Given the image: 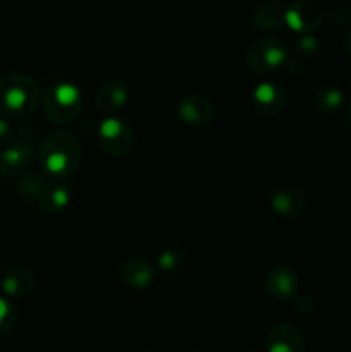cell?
I'll return each instance as SVG.
<instances>
[{
	"instance_id": "cell-11",
	"label": "cell",
	"mask_w": 351,
	"mask_h": 352,
	"mask_svg": "<svg viewBox=\"0 0 351 352\" xmlns=\"http://www.w3.org/2000/svg\"><path fill=\"white\" fill-rule=\"evenodd\" d=\"M305 206V195L295 186H281L270 195V208L282 219H296Z\"/></svg>"
},
{
	"instance_id": "cell-13",
	"label": "cell",
	"mask_w": 351,
	"mask_h": 352,
	"mask_svg": "<svg viewBox=\"0 0 351 352\" xmlns=\"http://www.w3.org/2000/svg\"><path fill=\"white\" fill-rule=\"evenodd\" d=\"M255 109L267 117H275L284 110L286 91L275 82H262L253 91Z\"/></svg>"
},
{
	"instance_id": "cell-29",
	"label": "cell",
	"mask_w": 351,
	"mask_h": 352,
	"mask_svg": "<svg viewBox=\"0 0 351 352\" xmlns=\"http://www.w3.org/2000/svg\"><path fill=\"white\" fill-rule=\"evenodd\" d=\"M248 352H255V351H248Z\"/></svg>"
},
{
	"instance_id": "cell-16",
	"label": "cell",
	"mask_w": 351,
	"mask_h": 352,
	"mask_svg": "<svg viewBox=\"0 0 351 352\" xmlns=\"http://www.w3.org/2000/svg\"><path fill=\"white\" fill-rule=\"evenodd\" d=\"M36 201L41 212L58 213L71 201V189L64 181H50L41 189Z\"/></svg>"
},
{
	"instance_id": "cell-26",
	"label": "cell",
	"mask_w": 351,
	"mask_h": 352,
	"mask_svg": "<svg viewBox=\"0 0 351 352\" xmlns=\"http://www.w3.org/2000/svg\"><path fill=\"white\" fill-rule=\"evenodd\" d=\"M332 21L336 24L339 23V26H346L348 21H350V12L344 7H337L332 10Z\"/></svg>"
},
{
	"instance_id": "cell-21",
	"label": "cell",
	"mask_w": 351,
	"mask_h": 352,
	"mask_svg": "<svg viewBox=\"0 0 351 352\" xmlns=\"http://www.w3.org/2000/svg\"><path fill=\"white\" fill-rule=\"evenodd\" d=\"M157 265L165 275H174L179 274V270L184 267V258H182V254L179 251L167 250L158 254Z\"/></svg>"
},
{
	"instance_id": "cell-9",
	"label": "cell",
	"mask_w": 351,
	"mask_h": 352,
	"mask_svg": "<svg viewBox=\"0 0 351 352\" xmlns=\"http://www.w3.org/2000/svg\"><path fill=\"white\" fill-rule=\"evenodd\" d=\"M213 113H215L213 103L203 95L184 96L178 105L179 119L193 127L206 126L212 120Z\"/></svg>"
},
{
	"instance_id": "cell-23",
	"label": "cell",
	"mask_w": 351,
	"mask_h": 352,
	"mask_svg": "<svg viewBox=\"0 0 351 352\" xmlns=\"http://www.w3.org/2000/svg\"><path fill=\"white\" fill-rule=\"evenodd\" d=\"M14 131L16 129L10 126L9 120L3 119V117H0V150H3V148H6L7 144L12 141Z\"/></svg>"
},
{
	"instance_id": "cell-2",
	"label": "cell",
	"mask_w": 351,
	"mask_h": 352,
	"mask_svg": "<svg viewBox=\"0 0 351 352\" xmlns=\"http://www.w3.org/2000/svg\"><path fill=\"white\" fill-rule=\"evenodd\" d=\"M40 86L31 76L10 72L0 79V112L12 119H24L36 110Z\"/></svg>"
},
{
	"instance_id": "cell-17",
	"label": "cell",
	"mask_w": 351,
	"mask_h": 352,
	"mask_svg": "<svg viewBox=\"0 0 351 352\" xmlns=\"http://www.w3.org/2000/svg\"><path fill=\"white\" fill-rule=\"evenodd\" d=\"M286 9L288 6L284 2L260 3L251 14V21L258 30H279L284 24Z\"/></svg>"
},
{
	"instance_id": "cell-6",
	"label": "cell",
	"mask_w": 351,
	"mask_h": 352,
	"mask_svg": "<svg viewBox=\"0 0 351 352\" xmlns=\"http://www.w3.org/2000/svg\"><path fill=\"white\" fill-rule=\"evenodd\" d=\"M134 131L119 117H107L98 129V143L107 155L126 157L134 146Z\"/></svg>"
},
{
	"instance_id": "cell-5",
	"label": "cell",
	"mask_w": 351,
	"mask_h": 352,
	"mask_svg": "<svg viewBox=\"0 0 351 352\" xmlns=\"http://www.w3.org/2000/svg\"><path fill=\"white\" fill-rule=\"evenodd\" d=\"M288 47L279 38H260L248 47L244 55V64L248 69L258 74H268L277 71L279 67L286 65L288 62Z\"/></svg>"
},
{
	"instance_id": "cell-19",
	"label": "cell",
	"mask_w": 351,
	"mask_h": 352,
	"mask_svg": "<svg viewBox=\"0 0 351 352\" xmlns=\"http://www.w3.org/2000/svg\"><path fill=\"white\" fill-rule=\"evenodd\" d=\"M45 186H47V179H45L43 174L28 172L16 182V191L23 198H38V195H40Z\"/></svg>"
},
{
	"instance_id": "cell-25",
	"label": "cell",
	"mask_w": 351,
	"mask_h": 352,
	"mask_svg": "<svg viewBox=\"0 0 351 352\" xmlns=\"http://www.w3.org/2000/svg\"><path fill=\"white\" fill-rule=\"evenodd\" d=\"M286 69H288L289 74L292 76L303 74V72H305V60L296 57V55H291V57L288 58V62H286Z\"/></svg>"
},
{
	"instance_id": "cell-24",
	"label": "cell",
	"mask_w": 351,
	"mask_h": 352,
	"mask_svg": "<svg viewBox=\"0 0 351 352\" xmlns=\"http://www.w3.org/2000/svg\"><path fill=\"white\" fill-rule=\"evenodd\" d=\"M296 309L303 315H312L313 309H315V299L312 296H301V298L296 299Z\"/></svg>"
},
{
	"instance_id": "cell-28",
	"label": "cell",
	"mask_w": 351,
	"mask_h": 352,
	"mask_svg": "<svg viewBox=\"0 0 351 352\" xmlns=\"http://www.w3.org/2000/svg\"><path fill=\"white\" fill-rule=\"evenodd\" d=\"M348 120H350L351 124V102H350V107H348Z\"/></svg>"
},
{
	"instance_id": "cell-1",
	"label": "cell",
	"mask_w": 351,
	"mask_h": 352,
	"mask_svg": "<svg viewBox=\"0 0 351 352\" xmlns=\"http://www.w3.org/2000/svg\"><path fill=\"white\" fill-rule=\"evenodd\" d=\"M40 165L52 181H65L81 164V141L67 129L52 131L38 151Z\"/></svg>"
},
{
	"instance_id": "cell-12",
	"label": "cell",
	"mask_w": 351,
	"mask_h": 352,
	"mask_svg": "<svg viewBox=\"0 0 351 352\" xmlns=\"http://www.w3.org/2000/svg\"><path fill=\"white\" fill-rule=\"evenodd\" d=\"M267 352H305L301 332L291 323L272 327L267 336Z\"/></svg>"
},
{
	"instance_id": "cell-8",
	"label": "cell",
	"mask_w": 351,
	"mask_h": 352,
	"mask_svg": "<svg viewBox=\"0 0 351 352\" xmlns=\"http://www.w3.org/2000/svg\"><path fill=\"white\" fill-rule=\"evenodd\" d=\"M265 287L275 301H289L299 289L298 275L286 265H275L265 277Z\"/></svg>"
},
{
	"instance_id": "cell-15",
	"label": "cell",
	"mask_w": 351,
	"mask_h": 352,
	"mask_svg": "<svg viewBox=\"0 0 351 352\" xmlns=\"http://www.w3.org/2000/svg\"><path fill=\"white\" fill-rule=\"evenodd\" d=\"M34 282L36 278H34L33 270L28 267H14L6 272L0 280V289L9 298H23L33 291Z\"/></svg>"
},
{
	"instance_id": "cell-10",
	"label": "cell",
	"mask_w": 351,
	"mask_h": 352,
	"mask_svg": "<svg viewBox=\"0 0 351 352\" xmlns=\"http://www.w3.org/2000/svg\"><path fill=\"white\" fill-rule=\"evenodd\" d=\"M119 275L126 287L133 289V291H145L153 284L155 268L150 261L143 260V258H129L123 263Z\"/></svg>"
},
{
	"instance_id": "cell-7",
	"label": "cell",
	"mask_w": 351,
	"mask_h": 352,
	"mask_svg": "<svg viewBox=\"0 0 351 352\" xmlns=\"http://www.w3.org/2000/svg\"><path fill=\"white\" fill-rule=\"evenodd\" d=\"M323 7L315 0H298V2L288 3L286 9L284 24H288L296 33L308 34L319 30L323 23Z\"/></svg>"
},
{
	"instance_id": "cell-20",
	"label": "cell",
	"mask_w": 351,
	"mask_h": 352,
	"mask_svg": "<svg viewBox=\"0 0 351 352\" xmlns=\"http://www.w3.org/2000/svg\"><path fill=\"white\" fill-rule=\"evenodd\" d=\"M17 322V311L12 302L0 296V339L9 336Z\"/></svg>"
},
{
	"instance_id": "cell-22",
	"label": "cell",
	"mask_w": 351,
	"mask_h": 352,
	"mask_svg": "<svg viewBox=\"0 0 351 352\" xmlns=\"http://www.w3.org/2000/svg\"><path fill=\"white\" fill-rule=\"evenodd\" d=\"M319 40L315 36H312V34H305V36H301L295 43V55L305 60V57H313L319 52Z\"/></svg>"
},
{
	"instance_id": "cell-18",
	"label": "cell",
	"mask_w": 351,
	"mask_h": 352,
	"mask_svg": "<svg viewBox=\"0 0 351 352\" xmlns=\"http://www.w3.org/2000/svg\"><path fill=\"white\" fill-rule=\"evenodd\" d=\"M346 103V95L337 86H322L313 95V105L322 113H336Z\"/></svg>"
},
{
	"instance_id": "cell-4",
	"label": "cell",
	"mask_w": 351,
	"mask_h": 352,
	"mask_svg": "<svg viewBox=\"0 0 351 352\" xmlns=\"http://www.w3.org/2000/svg\"><path fill=\"white\" fill-rule=\"evenodd\" d=\"M36 148V134L30 124H21L14 131V138L0 150V177H12L30 164Z\"/></svg>"
},
{
	"instance_id": "cell-14",
	"label": "cell",
	"mask_w": 351,
	"mask_h": 352,
	"mask_svg": "<svg viewBox=\"0 0 351 352\" xmlns=\"http://www.w3.org/2000/svg\"><path fill=\"white\" fill-rule=\"evenodd\" d=\"M129 89L123 79H110L103 82L102 88L96 95V109L102 113H114L123 109L124 103L127 102Z\"/></svg>"
},
{
	"instance_id": "cell-3",
	"label": "cell",
	"mask_w": 351,
	"mask_h": 352,
	"mask_svg": "<svg viewBox=\"0 0 351 352\" xmlns=\"http://www.w3.org/2000/svg\"><path fill=\"white\" fill-rule=\"evenodd\" d=\"M81 91L72 82H58L52 86L43 98L45 117L58 126L71 124L81 112Z\"/></svg>"
},
{
	"instance_id": "cell-27",
	"label": "cell",
	"mask_w": 351,
	"mask_h": 352,
	"mask_svg": "<svg viewBox=\"0 0 351 352\" xmlns=\"http://www.w3.org/2000/svg\"><path fill=\"white\" fill-rule=\"evenodd\" d=\"M344 50H346V54L351 57V28L348 30L346 36H344Z\"/></svg>"
}]
</instances>
